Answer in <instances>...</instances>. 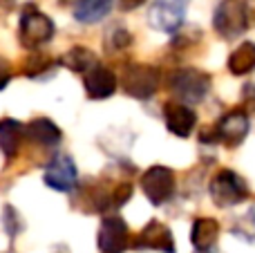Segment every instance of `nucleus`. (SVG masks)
<instances>
[{
    "label": "nucleus",
    "instance_id": "1",
    "mask_svg": "<svg viewBox=\"0 0 255 253\" xmlns=\"http://www.w3.org/2000/svg\"><path fill=\"white\" fill-rule=\"evenodd\" d=\"M251 124H249V115L242 108H235L229 110L226 115H222L215 124L208 130H204L199 134V141L202 143H222L226 148H238L240 143L247 139Z\"/></svg>",
    "mask_w": 255,
    "mask_h": 253
},
{
    "label": "nucleus",
    "instance_id": "2",
    "mask_svg": "<svg viewBox=\"0 0 255 253\" xmlns=\"http://www.w3.org/2000/svg\"><path fill=\"white\" fill-rule=\"evenodd\" d=\"M211 74L197 70V67H181V70H172L168 74V90L184 106L204 101L206 94L211 92Z\"/></svg>",
    "mask_w": 255,
    "mask_h": 253
},
{
    "label": "nucleus",
    "instance_id": "3",
    "mask_svg": "<svg viewBox=\"0 0 255 253\" xmlns=\"http://www.w3.org/2000/svg\"><path fill=\"white\" fill-rule=\"evenodd\" d=\"M54 20L43 13L36 4H25L20 13V22H18V38L25 49L36 52L38 47L47 45L54 38Z\"/></svg>",
    "mask_w": 255,
    "mask_h": 253
},
{
    "label": "nucleus",
    "instance_id": "4",
    "mask_svg": "<svg viewBox=\"0 0 255 253\" xmlns=\"http://www.w3.org/2000/svg\"><path fill=\"white\" fill-rule=\"evenodd\" d=\"M208 195H211L215 206L231 209V206H238L242 202H247L251 197V191H249V184L242 175H238L231 168H220L211 177Z\"/></svg>",
    "mask_w": 255,
    "mask_h": 253
},
{
    "label": "nucleus",
    "instance_id": "5",
    "mask_svg": "<svg viewBox=\"0 0 255 253\" xmlns=\"http://www.w3.org/2000/svg\"><path fill=\"white\" fill-rule=\"evenodd\" d=\"M213 29L226 40L242 36L249 29V11L244 0H222L213 13Z\"/></svg>",
    "mask_w": 255,
    "mask_h": 253
},
{
    "label": "nucleus",
    "instance_id": "6",
    "mask_svg": "<svg viewBox=\"0 0 255 253\" xmlns=\"http://www.w3.org/2000/svg\"><path fill=\"white\" fill-rule=\"evenodd\" d=\"M159 83H161V76H159V70L148 63H130L124 70V79H121V85H124L126 94L134 99H150L154 92L159 90Z\"/></svg>",
    "mask_w": 255,
    "mask_h": 253
},
{
    "label": "nucleus",
    "instance_id": "7",
    "mask_svg": "<svg viewBox=\"0 0 255 253\" xmlns=\"http://www.w3.org/2000/svg\"><path fill=\"white\" fill-rule=\"evenodd\" d=\"M175 170L168 166H150L141 175V191L152 206H161L175 195Z\"/></svg>",
    "mask_w": 255,
    "mask_h": 253
},
{
    "label": "nucleus",
    "instance_id": "8",
    "mask_svg": "<svg viewBox=\"0 0 255 253\" xmlns=\"http://www.w3.org/2000/svg\"><path fill=\"white\" fill-rule=\"evenodd\" d=\"M130 229L119 215H106L97 231V247L101 253H126L130 247Z\"/></svg>",
    "mask_w": 255,
    "mask_h": 253
},
{
    "label": "nucleus",
    "instance_id": "9",
    "mask_svg": "<svg viewBox=\"0 0 255 253\" xmlns=\"http://www.w3.org/2000/svg\"><path fill=\"white\" fill-rule=\"evenodd\" d=\"M43 182L58 193L74 191V188L79 186V170H76V164L72 161V157L65 155V152L54 155L52 159H49V164L45 166Z\"/></svg>",
    "mask_w": 255,
    "mask_h": 253
},
{
    "label": "nucleus",
    "instance_id": "10",
    "mask_svg": "<svg viewBox=\"0 0 255 253\" xmlns=\"http://www.w3.org/2000/svg\"><path fill=\"white\" fill-rule=\"evenodd\" d=\"M186 7H188V0H154L150 7L148 20L154 29L175 34L184 25Z\"/></svg>",
    "mask_w": 255,
    "mask_h": 253
},
{
    "label": "nucleus",
    "instance_id": "11",
    "mask_svg": "<svg viewBox=\"0 0 255 253\" xmlns=\"http://www.w3.org/2000/svg\"><path fill=\"white\" fill-rule=\"evenodd\" d=\"M130 247L139 251H159V253H177L175 240H172V231L159 220H150L139 236L130 242Z\"/></svg>",
    "mask_w": 255,
    "mask_h": 253
},
{
    "label": "nucleus",
    "instance_id": "12",
    "mask_svg": "<svg viewBox=\"0 0 255 253\" xmlns=\"http://www.w3.org/2000/svg\"><path fill=\"white\" fill-rule=\"evenodd\" d=\"M83 85H85L88 99L103 101V99L112 97V94L117 92V76L110 67L97 63V65H92L88 72H83Z\"/></svg>",
    "mask_w": 255,
    "mask_h": 253
},
{
    "label": "nucleus",
    "instance_id": "13",
    "mask_svg": "<svg viewBox=\"0 0 255 253\" xmlns=\"http://www.w3.org/2000/svg\"><path fill=\"white\" fill-rule=\"evenodd\" d=\"M163 119H166L168 132H172L175 137H190L197 126V115L193 108L184 106L179 101H166L163 103Z\"/></svg>",
    "mask_w": 255,
    "mask_h": 253
},
{
    "label": "nucleus",
    "instance_id": "14",
    "mask_svg": "<svg viewBox=\"0 0 255 253\" xmlns=\"http://www.w3.org/2000/svg\"><path fill=\"white\" fill-rule=\"evenodd\" d=\"M22 143H25V124L11 119V117L0 119V150H2L4 159H16Z\"/></svg>",
    "mask_w": 255,
    "mask_h": 253
},
{
    "label": "nucleus",
    "instance_id": "15",
    "mask_svg": "<svg viewBox=\"0 0 255 253\" xmlns=\"http://www.w3.org/2000/svg\"><path fill=\"white\" fill-rule=\"evenodd\" d=\"M25 139L38 146H58L63 139V132L52 119L47 117H36L25 126Z\"/></svg>",
    "mask_w": 255,
    "mask_h": 253
},
{
    "label": "nucleus",
    "instance_id": "16",
    "mask_svg": "<svg viewBox=\"0 0 255 253\" xmlns=\"http://www.w3.org/2000/svg\"><path fill=\"white\" fill-rule=\"evenodd\" d=\"M220 238V222L213 218H197L193 222L190 231V242L197 251H211V247Z\"/></svg>",
    "mask_w": 255,
    "mask_h": 253
},
{
    "label": "nucleus",
    "instance_id": "17",
    "mask_svg": "<svg viewBox=\"0 0 255 253\" xmlns=\"http://www.w3.org/2000/svg\"><path fill=\"white\" fill-rule=\"evenodd\" d=\"M115 0H76L74 2V18L79 22L92 25L99 22L112 11Z\"/></svg>",
    "mask_w": 255,
    "mask_h": 253
},
{
    "label": "nucleus",
    "instance_id": "18",
    "mask_svg": "<svg viewBox=\"0 0 255 253\" xmlns=\"http://www.w3.org/2000/svg\"><path fill=\"white\" fill-rule=\"evenodd\" d=\"M253 70H255V43L247 40L240 47H235L233 54L229 56V72L235 76H242Z\"/></svg>",
    "mask_w": 255,
    "mask_h": 253
},
{
    "label": "nucleus",
    "instance_id": "19",
    "mask_svg": "<svg viewBox=\"0 0 255 253\" xmlns=\"http://www.w3.org/2000/svg\"><path fill=\"white\" fill-rule=\"evenodd\" d=\"M61 63L67 67V70L76 72V74H83L88 72L92 65H97V54L92 52L90 47H83V45H76V47L67 49L65 56L61 58Z\"/></svg>",
    "mask_w": 255,
    "mask_h": 253
},
{
    "label": "nucleus",
    "instance_id": "20",
    "mask_svg": "<svg viewBox=\"0 0 255 253\" xmlns=\"http://www.w3.org/2000/svg\"><path fill=\"white\" fill-rule=\"evenodd\" d=\"M56 67V61H54L49 54H43V52H31L25 56V61L20 63V74L22 76H29V79H40L45 76L47 72H52Z\"/></svg>",
    "mask_w": 255,
    "mask_h": 253
},
{
    "label": "nucleus",
    "instance_id": "21",
    "mask_svg": "<svg viewBox=\"0 0 255 253\" xmlns=\"http://www.w3.org/2000/svg\"><path fill=\"white\" fill-rule=\"evenodd\" d=\"M103 45H106V52H110V54L124 52V49H128L132 45V34L126 29V27H112V29L106 34Z\"/></svg>",
    "mask_w": 255,
    "mask_h": 253
},
{
    "label": "nucleus",
    "instance_id": "22",
    "mask_svg": "<svg viewBox=\"0 0 255 253\" xmlns=\"http://www.w3.org/2000/svg\"><path fill=\"white\" fill-rule=\"evenodd\" d=\"M2 229L11 240L16 236H20V231L25 229V224H22V220H20V213H18L11 204H4V209H2Z\"/></svg>",
    "mask_w": 255,
    "mask_h": 253
},
{
    "label": "nucleus",
    "instance_id": "23",
    "mask_svg": "<svg viewBox=\"0 0 255 253\" xmlns=\"http://www.w3.org/2000/svg\"><path fill=\"white\" fill-rule=\"evenodd\" d=\"M132 197V184L130 182H117L110 193V211H119L128 200Z\"/></svg>",
    "mask_w": 255,
    "mask_h": 253
},
{
    "label": "nucleus",
    "instance_id": "24",
    "mask_svg": "<svg viewBox=\"0 0 255 253\" xmlns=\"http://www.w3.org/2000/svg\"><path fill=\"white\" fill-rule=\"evenodd\" d=\"M242 110L255 115V83H247L242 88Z\"/></svg>",
    "mask_w": 255,
    "mask_h": 253
},
{
    "label": "nucleus",
    "instance_id": "25",
    "mask_svg": "<svg viewBox=\"0 0 255 253\" xmlns=\"http://www.w3.org/2000/svg\"><path fill=\"white\" fill-rule=\"evenodd\" d=\"M11 76H13V72H11V65H9V61L0 56V92H2V90L9 85Z\"/></svg>",
    "mask_w": 255,
    "mask_h": 253
},
{
    "label": "nucleus",
    "instance_id": "26",
    "mask_svg": "<svg viewBox=\"0 0 255 253\" xmlns=\"http://www.w3.org/2000/svg\"><path fill=\"white\" fill-rule=\"evenodd\" d=\"M143 2H145V0H117V4H119L121 11H132V9L141 7Z\"/></svg>",
    "mask_w": 255,
    "mask_h": 253
},
{
    "label": "nucleus",
    "instance_id": "27",
    "mask_svg": "<svg viewBox=\"0 0 255 253\" xmlns=\"http://www.w3.org/2000/svg\"><path fill=\"white\" fill-rule=\"evenodd\" d=\"M16 4V0H0V7L2 9H11Z\"/></svg>",
    "mask_w": 255,
    "mask_h": 253
},
{
    "label": "nucleus",
    "instance_id": "28",
    "mask_svg": "<svg viewBox=\"0 0 255 253\" xmlns=\"http://www.w3.org/2000/svg\"><path fill=\"white\" fill-rule=\"evenodd\" d=\"M197 253H213V251H197Z\"/></svg>",
    "mask_w": 255,
    "mask_h": 253
}]
</instances>
